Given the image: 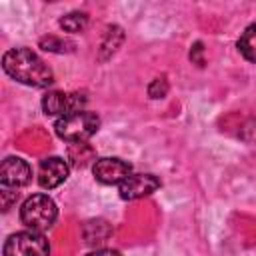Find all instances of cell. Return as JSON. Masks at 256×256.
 <instances>
[{"instance_id": "6da1fadb", "label": "cell", "mask_w": 256, "mask_h": 256, "mask_svg": "<svg viewBox=\"0 0 256 256\" xmlns=\"http://www.w3.org/2000/svg\"><path fill=\"white\" fill-rule=\"evenodd\" d=\"M4 72L20 84L46 88L54 82V74L48 64L30 48H14L2 56Z\"/></svg>"}, {"instance_id": "7a4b0ae2", "label": "cell", "mask_w": 256, "mask_h": 256, "mask_svg": "<svg viewBox=\"0 0 256 256\" xmlns=\"http://www.w3.org/2000/svg\"><path fill=\"white\" fill-rule=\"evenodd\" d=\"M100 128V118L96 112H88V110H80L68 116H62L56 120L54 130L58 134V138L72 142V144H84L90 136H94Z\"/></svg>"}, {"instance_id": "3957f363", "label": "cell", "mask_w": 256, "mask_h": 256, "mask_svg": "<svg viewBox=\"0 0 256 256\" xmlns=\"http://www.w3.org/2000/svg\"><path fill=\"white\" fill-rule=\"evenodd\" d=\"M56 202L46 194H32L20 206V220L24 226H28V230L44 232L56 222Z\"/></svg>"}, {"instance_id": "277c9868", "label": "cell", "mask_w": 256, "mask_h": 256, "mask_svg": "<svg viewBox=\"0 0 256 256\" xmlns=\"http://www.w3.org/2000/svg\"><path fill=\"white\" fill-rule=\"evenodd\" d=\"M2 254L4 256H50V244L42 232L22 230L6 238Z\"/></svg>"}, {"instance_id": "5b68a950", "label": "cell", "mask_w": 256, "mask_h": 256, "mask_svg": "<svg viewBox=\"0 0 256 256\" xmlns=\"http://www.w3.org/2000/svg\"><path fill=\"white\" fill-rule=\"evenodd\" d=\"M84 92H48L42 98V110L46 116H68L84 110L86 106Z\"/></svg>"}, {"instance_id": "8992f818", "label": "cell", "mask_w": 256, "mask_h": 256, "mask_svg": "<svg viewBox=\"0 0 256 256\" xmlns=\"http://www.w3.org/2000/svg\"><path fill=\"white\" fill-rule=\"evenodd\" d=\"M32 178L30 164L20 156H8L0 166V186L2 190L16 192L18 188L26 186Z\"/></svg>"}, {"instance_id": "52a82bcc", "label": "cell", "mask_w": 256, "mask_h": 256, "mask_svg": "<svg viewBox=\"0 0 256 256\" xmlns=\"http://www.w3.org/2000/svg\"><path fill=\"white\" fill-rule=\"evenodd\" d=\"M92 174L102 184H108V186L118 184L120 186L132 174V166L120 158H98L92 166Z\"/></svg>"}, {"instance_id": "ba28073f", "label": "cell", "mask_w": 256, "mask_h": 256, "mask_svg": "<svg viewBox=\"0 0 256 256\" xmlns=\"http://www.w3.org/2000/svg\"><path fill=\"white\" fill-rule=\"evenodd\" d=\"M70 174V166L64 158L60 156H50L46 160L40 162V168H38V184L44 188V190H52V188H58L62 182H66Z\"/></svg>"}, {"instance_id": "9c48e42d", "label": "cell", "mask_w": 256, "mask_h": 256, "mask_svg": "<svg viewBox=\"0 0 256 256\" xmlns=\"http://www.w3.org/2000/svg\"><path fill=\"white\" fill-rule=\"evenodd\" d=\"M160 188V180L154 174H130L120 184V198L122 200H138L142 196L152 194Z\"/></svg>"}, {"instance_id": "30bf717a", "label": "cell", "mask_w": 256, "mask_h": 256, "mask_svg": "<svg viewBox=\"0 0 256 256\" xmlns=\"http://www.w3.org/2000/svg\"><path fill=\"white\" fill-rule=\"evenodd\" d=\"M58 24H60V28L64 32L78 34V32H84V28L88 26V14H84V12H70V14L62 16Z\"/></svg>"}, {"instance_id": "8fae6325", "label": "cell", "mask_w": 256, "mask_h": 256, "mask_svg": "<svg viewBox=\"0 0 256 256\" xmlns=\"http://www.w3.org/2000/svg\"><path fill=\"white\" fill-rule=\"evenodd\" d=\"M254 36H256V22L250 24V26L240 34V38H238V50H240V54H242L246 60H250V62L256 64V46H252V38H254Z\"/></svg>"}, {"instance_id": "7c38bea8", "label": "cell", "mask_w": 256, "mask_h": 256, "mask_svg": "<svg viewBox=\"0 0 256 256\" xmlns=\"http://www.w3.org/2000/svg\"><path fill=\"white\" fill-rule=\"evenodd\" d=\"M40 48L48 50V52H58V54H64V52H72L74 50V44L64 40V38H58V36H44L40 40Z\"/></svg>"}, {"instance_id": "4fadbf2b", "label": "cell", "mask_w": 256, "mask_h": 256, "mask_svg": "<svg viewBox=\"0 0 256 256\" xmlns=\"http://www.w3.org/2000/svg\"><path fill=\"white\" fill-rule=\"evenodd\" d=\"M114 34H116V26H112V28H108V32H106V40L102 42V60H106L110 54H114L116 52V48L120 46V42L124 40V36L122 38H118V40H112L114 38Z\"/></svg>"}, {"instance_id": "5bb4252c", "label": "cell", "mask_w": 256, "mask_h": 256, "mask_svg": "<svg viewBox=\"0 0 256 256\" xmlns=\"http://www.w3.org/2000/svg\"><path fill=\"white\" fill-rule=\"evenodd\" d=\"M166 92H168V82H166L164 76L162 78H154L150 82V86H148V96L150 98H164Z\"/></svg>"}, {"instance_id": "9a60e30c", "label": "cell", "mask_w": 256, "mask_h": 256, "mask_svg": "<svg viewBox=\"0 0 256 256\" xmlns=\"http://www.w3.org/2000/svg\"><path fill=\"white\" fill-rule=\"evenodd\" d=\"M202 50H204V48H202V44H200V42H196V44H194V48L190 50V58H192L194 62H198L200 66L204 64V60L200 58V54H202Z\"/></svg>"}, {"instance_id": "2e32d148", "label": "cell", "mask_w": 256, "mask_h": 256, "mask_svg": "<svg viewBox=\"0 0 256 256\" xmlns=\"http://www.w3.org/2000/svg\"><path fill=\"white\" fill-rule=\"evenodd\" d=\"M86 256H120V252L116 250H108V248H102V250H96V252H90Z\"/></svg>"}]
</instances>
